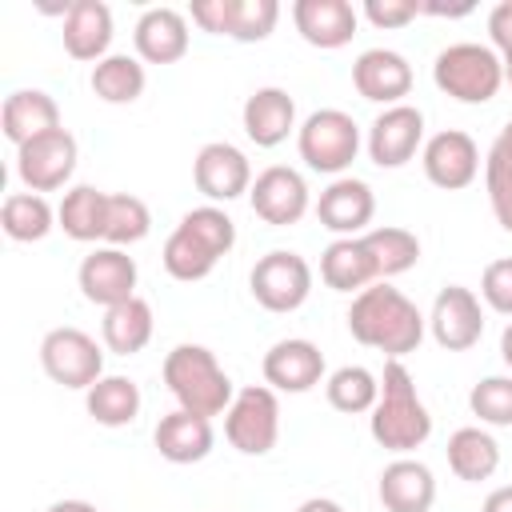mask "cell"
<instances>
[{
	"instance_id": "obj_7",
	"label": "cell",
	"mask_w": 512,
	"mask_h": 512,
	"mask_svg": "<svg viewBox=\"0 0 512 512\" xmlns=\"http://www.w3.org/2000/svg\"><path fill=\"white\" fill-rule=\"evenodd\" d=\"M40 368L52 384L88 392L104 376V348L84 328L64 324L40 340Z\"/></svg>"
},
{
	"instance_id": "obj_24",
	"label": "cell",
	"mask_w": 512,
	"mask_h": 512,
	"mask_svg": "<svg viewBox=\"0 0 512 512\" xmlns=\"http://www.w3.org/2000/svg\"><path fill=\"white\" fill-rule=\"evenodd\" d=\"M152 444H156V452L168 464H200L212 452L216 432H212V420L208 416L172 408L168 416H160V424L152 432Z\"/></svg>"
},
{
	"instance_id": "obj_48",
	"label": "cell",
	"mask_w": 512,
	"mask_h": 512,
	"mask_svg": "<svg viewBox=\"0 0 512 512\" xmlns=\"http://www.w3.org/2000/svg\"><path fill=\"white\" fill-rule=\"evenodd\" d=\"M492 148H496L500 156H508V160H512V120L500 128V136H496V144H492Z\"/></svg>"
},
{
	"instance_id": "obj_47",
	"label": "cell",
	"mask_w": 512,
	"mask_h": 512,
	"mask_svg": "<svg viewBox=\"0 0 512 512\" xmlns=\"http://www.w3.org/2000/svg\"><path fill=\"white\" fill-rule=\"evenodd\" d=\"M44 512H100L92 500H56V504H48Z\"/></svg>"
},
{
	"instance_id": "obj_10",
	"label": "cell",
	"mask_w": 512,
	"mask_h": 512,
	"mask_svg": "<svg viewBox=\"0 0 512 512\" xmlns=\"http://www.w3.org/2000/svg\"><path fill=\"white\" fill-rule=\"evenodd\" d=\"M428 332L444 352H468L484 336V308L480 296L464 284H444L428 312Z\"/></svg>"
},
{
	"instance_id": "obj_22",
	"label": "cell",
	"mask_w": 512,
	"mask_h": 512,
	"mask_svg": "<svg viewBox=\"0 0 512 512\" xmlns=\"http://www.w3.org/2000/svg\"><path fill=\"white\" fill-rule=\"evenodd\" d=\"M376 496L384 512H428L436 504V476L428 464L412 456H396L392 464H384Z\"/></svg>"
},
{
	"instance_id": "obj_1",
	"label": "cell",
	"mask_w": 512,
	"mask_h": 512,
	"mask_svg": "<svg viewBox=\"0 0 512 512\" xmlns=\"http://www.w3.org/2000/svg\"><path fill=\"white\" fill-rule=\"evenodd\" d=\"M424 324L428 320L420 316V308L400 288H392L388 280L368 284L348 304V332H352V340H360L364 348L384 352L388 360H400V356L416 352L420 340H424Z\"/></svg>"
},
{
	"instance_id": "obj_16",
	"label": "cell",
	"mask_w": 512,
	"mask_h": 512,
	"mask_svg": "<svg viewBox=\"0 0 512 512\" xmlns=\"http://www.w3.org/2000/svg\"><path fill=\"white\" fill-rule=\"evenodd\" d=\"M260 372H264V384L272 392L300 396V392H312L324 380V352L304 336H288V340H276L264 352Z\"/></svg>"
},
{
	"instance_id": "obj_8",
	"label": "cell",
	"mask_w": 512,
	"mask_h": 512,
	"mask_svg": "<svg viewBox=\"0 0 512 512\" xmlns=\"http://www.w3.org/2000/svg\"><path fill=\"white\" fill-rule=\"evenodd\" d=\"M248 288L264 312H296L312 296V264L300 252L272 248L252 264Z\"/></svg>"
},
{
	"instance_id": "obj_9",
	"label": "cell",
	"mask_w": 512,
	"mask_h": 512,
	"mask_svg": "<svg viewBox=\"0 0 512 512\" xmlns=\"http://www.w3.org/2000/svg\"><path fill=\"white\" fill-rule=\"evenodd\" d=\"M76 160H80V144L68 128H56V132H44L28 144L16 148V176L28 192H56L72 180L76 172Z\"/></svg>"
},
{
	"instance_id": "obj_12",
	"label": "cell",
	"mask_w": 512,
	"mask_h": 512,
	"mask_svg": "<svg viewBox=\"0 0 512 512\" xmlns=\"http://www.w3.org/2000/svg\"><path fill=\"white\" fill-rule=\"evenodd\" d=\"M420 164H424L428 184H436L444 192H460L480 176V144L460 128H444L424 140Z\"/></svg>"
},
{
	"instance_id": "obj_11",
	"label": "cell",
	"mask_w": 512,
	"mask_h": 512,
	"mask_svg": "<svg viewBox=\"0 0 512 512\" xmlns=\"http://www.w3.org/2000/svg\"><path fill=\"white\" fill-rule=\"evenodd\" d=\"M136 280H140V268L136 260L124 252V248H92L84 260H80V272H76V284L84 292L88 304H100V308H116L124 300L136 296Z\"/></svg>"
},
{
	"instance_id": "obj_4",
	"label": "cell",
	"mask_w": 512,
	"mask_h": 512,
	"mask_svg": "<svg viewBox=\"0 0 512 512\" xmlns=\"http://www.w3.org/2000/svg\"><path fill=\"white\" fill-rule=\"evenodd\" d=\"M432 80L444 96H452L460 104H488L504 84V56L488 44L460 40V44H448L444 52H436Z\"/></svg>"
},
{
	"instance_id": "obj_37",
	"label": "cell",
	"mask_w": 512,
	"mask_h": 512,
	"mask_svg": "<svg viewBox=\"0 0 512 512\" xmlns=\"http://www.w3.org/2000/svg\"><path fill=\"white\" fill-rule=\"evenodd\" d=\"M180 228H184L188 236H196V240H200L208 252H216V256H228L232 244H236V224H232V216H228L224 208H216V204H200V208L184 212V216H180Z\"/></svg>"
},
{
	"instance_id": "obj_13",
	"label": "cell",
	"mask_w": 512,
	"mask_h": 512,
	"mask_svg": "<svg viewBox=\"0 0 512 512\" xmlns=\"http://www.w3.org/2000/svg\"><path fill=\"white\" fill-rule=\"evenodd\" d=\"M420 148H424V112L416 104H392L368 128V160L376 168H404Z\"/></svg>"
},
{
	"instance_id": "obj_34",
	"label": "cell",
	"mask_w": 512,
	"mask_h": 512,
	"mask_svg": "<svg viewBox=\"0 0 512 512\" xmlns=\"http://www.w3.org/2000/svg\"><path fill=\"white\" fill-rule=\"evenodd\" d=\"M324 396L336 412L344 416H360V412H372L376 400H380V376L368 372L364 364H344L336 368L328 380H324Z\"/></svg>"
},
{
	"instance_id": "obj_35",
	"label": "cell",
	"mask_w": 512,
	"mask_h": 512,
	"mask_svg": "<svg viewBox=\"0 0 512 512\" xmlns=\"http://www.w3.org/2000/svg\"><path fill=\"white\" fill-rule=\"evenodd\" d=\"M152 232V212L132 192H108V216H104V244L132 248Z\"/></svg>"
},
{
	"instance_id": "obj_41",
	"label": "cell",
	"mask_w": 512,
	"mask_h": 512,
	"mask_svg": "<svg viewBox=\"0 0 512 512\" xmlns=\"http://www.w3.org/2000/svg\"><path fill=\"white\" fill-rule=\"evenodd\" d=\"M480 300L500 312V316H512V256H500L484 268L480 276Z\"/></svg>"
},
{
	"instance_id": "obj_29",
	"label": "cell",
	"mask_w": 512,
	"mask_h": 512,
	"mask_svg": "<svg viewBox=\"0 0 512 512\" xmlns=\"http://www.w3.org/2000/svg\"><path fill=\"white\" fill-rule=\"evenodd\" d=\"M104 216H108V192H100L92 184L68 188L56 204V228L80 244L104 240Z\"/></svg>"
},
{
	"instance_id": "obj_18",
	"label": "cell",
	"mask_w": 512,
	"mask_h": 512,
	"mask_svg": "<svg viewBox=\"0 0 512 512\" xmlns=\"http://www.w3.org/2000/svg\"><path fill=\"white\" fill-rule=\"evenodd\" d=\"M352 88L372 104H404L412 92V64L396 48H368L352 64Z\"/></svg>"
},
{
	"instance_id": "obj_17",
	"label": "cell",
	"mask_w": 512,
	"mask_h": 512,
	"mask_svg": "<svg viewBox=\"0 0 512 512\" xmlns=\"http://www.w3.org/2000/svg\"><path fill=\"white\" fill-rule=\"evenodd\" d=\"M372 216H376V196L356 176H336L316 200V220H320V228L336 232V240L340 236H364Z\"/></svg>"
},
{
	"instance_id": "obj_32",
	"label": "cell",
	"mask_w": 512,
	"mask_h": 512,
	"mask_svg": "<svg viewBox=\"0 0 512 512\" xmlns=\"http://www.w3.org/2000/svg\"><path fill=\"white\" fill-rule=\"evenodd\" d=\"M0 228L16 244H36L56 228V208L40 192H8L0 204Z\"/></svg>"
},
{
	"instance_id": "obj_25",
	"label": "cell",
	"mask_w": 512,
	"mask_h": 512,
	"mask_svg": "<svg viewBox=\"0 0 512 512\" xmlns=\"http://www.w3.org/2000/svg\"><path fill=\"white\" fill-rule=\"evenodd\" d=\"M0 128L4 136L20 148L44 132H56L64 128L60 124V104L44 92V88H16L4 96V108H0Z\"/></svg>"
},
{
	"instance_id": "obj_19",
	"label": "cell",
	"mask_w": 512,
	"mask_h": 512,
	"mask_svg": "<svg viewBox=\"0 0 512 512\" xmlns=\"http://www.w3.org/2000/svg\"><path fill=\"white\" fill-rule=\"evenodd\" d=\"M132 44L144 64H176L188 56V16L168 4L148 8L132 28Z\"/></svg>"
},
{
	"instance_id": "obj_27",
	"label": "cell",
	"mask_w": 512,
	"mask_h": 512,
	"mask_svg": "<svg viewBox=\"0 0 512 512\" xmlns=\"http://www.w3.org/2000/svg\"><path fill=\"white\" fill-rule=\"evenodd\" d=\"M156 332V316H152V304L144 296H132L116 308H104V320H100V340L108 352L116 356H136L148 348Z\"/></svg>"
},
{
	"instance_id": "obj_3",
	"label": "cell",
	"mask_w": 512,
	"mask_h": 512,
	"mask_svg": "<svg viewBox=\"0 0 512 512\" xmlns=\"http://www.w3.org/2000/svg\"><path fill=\"white\" fill-rule=\"evenodd\" d=\"M164 384L176 400V408L184 412H196V416H220L228 412L236 388H232V376L220 368L216 352L204 348V344H176L168 356H164Z\"/></svg>"
},
{
	"instance_id": "obj_31",
	"label": "cell",
	"mask_w": 512,
	"mask_h": 512,
	"mask_svg": "<svg viewBox=\"0 0 512 512\" xmlns=\"http://www.w3.org/2000/svg\"><path fill=\"white\" fill-rule=\"evenodd\" d=\"M96 100L104 104H136L144 96V64L140 56H128V52H108L100 64H92V76H88Z\"/></svg>"
},
{
	"instance_id": "obj_46",
	"label": "cell",
	"mask_w": 512,
	"mask_h": 512,
	"mask_svg": "<svg viewBox=\"0 0 512 512\" xmlns=\"http://www.w3.org/2000/svg\"><path fill=\"white\" fill-rule=\"evenodd\" d=\"M296 512H344V508H340L336 500H328V496H308Z\"/></svg>"
},
{
	"instance_id": "obj_26",
	"label": "cell",
	"mask_w": 512,
	"mask_h": 512,
	"mask_svg": "<svg viewBox=\"0 0 512 512\" xmlns=\"http://www.w3.org/2000/svg\"><path fill=\"white\" fill-rule=\"evenodd\" d=\"M320 280L332 292H364L376 284V264L364 248V236H340L320 252Z\"/></svg>"
},
{
	"instance_id": "obj_36",
	"label": "cell",
	"mask_w": 512,
	"mask_h": 512,
	"mask_svg": "<svg viewBox=\"0 0 512 512\" xmlns=\"http://www.w3.org/2000/svg\"><path fill=\"white\" fill-rule=\"evenodd\" d=\"M160 260H164V272L172 276V280H180V284H196V280H204L212 268H216V252H208L196 236H188L180 224L168 232V240H164V252H160Z\"/></svg>"
},
{
	"instance_id": "obj_50",
	"label": "cell",
	"mask_w": 512,
	"mask_h": 512,
	"mask_svg": "<svg viewBox=\"0 0 512 512\" xmlns=\"http://www.w3.org/2000/svg\"><path fill=\"white\" fill-rule=\"evenodd\" d=\"M504 80H508V84H512V52H508V56H504Z\"/></svg>"
},
{
	"instance_id": "obj_30",
	"label": "cell",
	"mask_w": 512,
	"mask_h": 512,
	"mask_svg": "<svg viewBox=\"0 0 512 512\" xmlns=\"http://www.w3.org/2000/svg\"><path fill=\"white\" fill-rule=\"evenodd\" d=\"M140 404H144V396H140V384H136L132 376H100V380L84 392L88 416H92L96 424H104V428H124V424H132V420L140 416Z\"/></svg>"
},
{
	"instance_id": "obj_15",
	"label": "cell",
	"mask_w": 512,
	"mask_h": 512,
	"mask_svg": "<svg viewBox=\"0 0 512 512\" xmlns=\"http://www.w3.org/2000/svg\"><path fill=\"white\" fill-rule=\"evenodd\" d=\"M192 180L212 204H228L252 188V164L236 144L208 140L192 160Z\"/></svg>"
},
{
	"instance_id": "obj_2",
	"label": "cell",
	"mask_w": 512,
	"mask_h": 512,
	"mask_svg": "<svg viewBox=\"0 0 512 512\" xmlns=\"http://www.w3.org/2000/svg\"><path fill=\"white\" fill-rule=\"evenodd\" d=\"M368 432L380 448L396 452V456H408L416 452L428 436H432V416L416 392V380L412 372L400 364V360H384V372H380V400L368 416Z\"/></svg>"
},
{
	"instance_id": "obj_43",
	"label": "cell",
	"mask_w": 512,
	"mask_h": 512,
	"mask_svg": "<svg viewBox=\"0 0 512 512\" xmlns=\"http://www.w3.org/2000/svg\"><path fill=\"white\" fill-rule=\"evenodd\" d=\"M188 20L212 36H228V20H232V0H196L188 8Z\"/></svg>"
},
{
	"instance_id": "obj_14",
	"label": "cell",
	"mask_w": 512,
	"mask_h": 512,
	"mask_svg": "<svg viewBox=\"0 0 512 512\" xmlns=\"http://www.w3.org/2000/svg\"><path fill=\"white\" fill-rule=\"evenodd\" d=\"M248 204H252V212H256L264 224L288 228V224H300L304 212H308V184H304V176H300L296 168L272 164V168H264V172L252 180Z\"/></svg>"
},
{
	"instance_id": "obj_20",
	"label": "cell",
	"mask_w": 512,
	"mask_h": 512,
	"mask_svg": "<svg viewBox=\"0 0 512 512\" xmlns=\"http://www.w3.org/2000/svg\"><path fill=\"white\" fill-rule=\"evenodd\" d=\"M240 120H244V136L256 148H276L296 132V100L288 96V88L264 84L244 100Z\"/></svg>"
},
{
	"instance_id": "obj_44",
	"label": "cell",
	"mask_w": 512,
	"mask_h": 512,
	"mask_svg": "<svg viewBox=\"0 0 512 512\" xmlns=\"http://www.w3.org/2000/svg\"><path fill=\"white\" fill-rule=\"evenodd\" d=\"M488 36H492V48L500 56L512 52V0H500L492 12H488Z\"/></svg>"
},
{
	"instance_id": "obj_45",
	"label": "cell",
	"mask_w": 512,
	"mask_h": 512,
	"mask_svg": "<svg viewBox=\"0 0 512 512\" xmlns=\"http://www.w3.org/2000/svg\"><path fill=\"white\" fill-rule=\"evenodd\" d=\"M480 512H512V484H500V488H492V492L484 496Z\"/></svg>"
},
{
	"instance_id": "obj_39",
	"label": "cell",
	"mask_w": 512,
	"mask_h": 512,
	"mask_svg": "<svg viewBox=\"0 0 512 512\" xmlns=\"http://www.w3.org/2000/svg\"><path fill=\"white\" fill-rule=\"evenodd\" d=\"M280 20L276 0H232V20H228V40L236 44H260L272 36Z\"/></svg>"
},
{
	"instance_id": "obj_5",
	"label": "cell",
	"mask_w": 512,
	"mask_h": 512,
	"mask_svg": "<svg viewBox=\"0 0 512 512\" xmlns=\"http://www.w3.org/2000/svg\"><path fill=\"white\" fill-rule=\"evenodd\" d=\"M296 152L312 172L340 176L360 152V124L344 108H316L296 128Z\"/></svg>"
},
{
	"instance_id": "obj_49",
	"label": "cell",
	"mask_w": 512,
	"mask_h": 512,
	"mask_svg": "<svg viewBox=\"0 0 512 512\" xmlns=\"http://www.w3.org/2000/svg\"><path fill=\"white\" fill-rule=\"evenodd\" d=\"M500 360L512 368V320L504 324V332H500Z\"/></svg>"
},
{
	"instance_id": "obj_33",
	"label": "cell",
	"mask_w": 512,
	"mask_h": 512,
	"mask_svg": "<svg viewBox=\"0 0 512 512\" xmlns=\"http://www.w3.org/2000/svg\"><path fill=\"white\" fill-rule=\"evenodd\" d=\"M364 248H368V256H372L380 280H392V276L416 268V260H420V240H416V232H408V228H400V224L368 228V232H364Z\"/></svg>"
},
{
	"instance_id": "obj_6",
	"label": "cell",
	"mask_w": 512,
	"mask_h": 512,
	"mask_svg": "<svg viewBox=\"0 0 512 512\" xmlns=\"http://www.w3.org/2000/svg\"><path fill=\"white\" fill-rule=\"evenodd\" d=\"M224 436L240 456H268L280 440L276 392L268 384H244L224 412Z\"/></svg>"
},
{
	"instance_id": "obj_38",
	"label": "cell",
	"mask_w": 512,
	"mask_h": 512,
	"mask_svg": "<svg viewBox=\"0 0 512 512\" xmlns=\"http://www.w3.org/2000/svg\"><path fill=\"white\" fill-rule=\"evenodd\" d=\"M468 408L480 424L512 428V376H484L468 392Z\"/></svg>"
},
{
	"instance_id": "obj_28",
	"label": "cell",
	"mask_w": 512,
	"mask_h": 512,
	"mask_svg": "<svg viewBox=\"0 0 512 512\" xmlns=\"http://www.w3.org/2000/svg\"><path fill=\"white\" fill-rule=\"evenodd\" d=\"M448 468L456 480L464 484H480V480H492L496 468H500V444L488 428L480 424H468V428H456L448 436Z\"/></svg>"
},
{
	"instance_id": "obj_40",
	"label": "cell",
	"mask_w": 512,
	"mask_h": 512,
	"mask_svg": "<svg viewBox=\"0 0 512 512\" xmlns=\"http://www.w3.org/2000/svg\"><path fill=\"white\" fill-rule=\"evenodd\" d=\"M484 188H488V204L492 216L504 232H512V160L500 156L496 148L484 156Z\"/></svg>"
},
{
	"instance_id": "obj_42",
	"label": "cell",
	"mask_w": 512,
	"mask_h": 512,
	"mask_svg": "<svg viewBox=\"0 0 512 512\" xmlns=\"http://www.w3.org/2000/svg\"><path fill=\"white\" fill-rule=\"evenodd\" d=\"M420 16L416 0H364V20L372 28H404Z\"/></svg>"
},
{
	"instance_id": "obj_21",
	"label": "cell",
	"mask_w": 512,
	"mask_h": 512,
	"mask_svg": "<svg viewBox=\"0 0 512 512\" xmlns=\"http://www.w3.org/2000/svg\"><path fill=\"white\" fill-rule=\"evenodd\" d=\"M292 24L304 44L312 48H344L356 36L360 12L348 0H296Z\"/></svg>"
},
{
	"instance_id": "obj_23",
	"label": "cell",
	"mask_w": 512,
	"mask_h": 512,
	"mask_svg": "<svg viewBox=\"0 0 512 512\" xmlns=\"http://www.w3.org/2000/svg\"><path fill=\"white\" fill-rule=\"evenodd\" d=\"M64 52L72 60H92L100 64L108 56V44H112V8L104 0H76L64 8Z\"/></svg>"
}]
</instances>
